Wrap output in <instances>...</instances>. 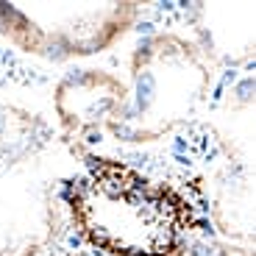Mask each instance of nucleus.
Here are the masks:
<instances>
[{
  "label": "nucleus",
  "mask_w": 256,
  "mask_h": 256,
  "mask_svg": "<svg viewBox=\"0 0 256 256\" xmlns=\"http://www.w3.org/2000/svg\"><path fill=\"white\" fill-rule=\"evenodd\" d=\"M70 209L86 242L114 256H186L195 209L178 190L120 162H92L70 186Z\"/></svg>",
  "instance_id": "nucleus-1"
},
{
  "label": "nucleus",
  "mask_w": 256,
  "mask_h": 256,
  "mask_svg": "<svg viewBox=\"0 0 256 256\" xmlns=\"http://www.w3.org/2000/svg\"><path fill=\"white\" fill-rule=\"evenodd\" d=\"M76 256H95V254H76Z\"/></svg>",
  "instance_id": "nucleus-3"
},
{
  "label": "nucleus",
  "mask_w": 256,
  "mask_h": 256,
  "mask_svg": "<svg viewBox=\"0 0 256 256\" xmlns=\"http://www.w3.org/2000/svg\"><path fill=\"white\" fill-rule=\"evenodd\" d=\"M192 256H250V250L245 248H228V245H212V248H204Z\"/></svg>",
  "instance_id": "nucleus-2"
}]
</instances>
